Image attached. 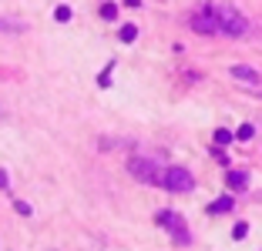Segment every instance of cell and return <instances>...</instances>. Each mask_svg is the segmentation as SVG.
<instances>
[{
	"label": "cell",
	"instance_id": "obj_1",
	"mask_svg": "<svg viewBox=\"0 0 262 251\" xmlns=\"http://www.w3.org/2000/svg\"><path fill=\"white\" fill-rule=\"evenodd\" d=\"M215 17H219V31H222L225 37H246L249 34V20H246L242 10L222 4V7H215Z\"/></svg>",
	"mask_w": 262,
	"mask_h": 251
},
{
	"label": "cell",
	"instance_id": "obj_2",
	"mask_svg": "<svg viewBox=\"0 0 262 251\" xmlns=\"http://www.w3.org/2000/svg\"><path fill=\"white\" fill-rule=\"evenodd\" d=\"M128 171H131V178L141 181V184H162L165 181V167L158 164V161H151V158H131Z\"/></svg>",
	"mask_w": 262,
	"mask_h": 251
},
{
	"label": "cell",
	"instance_id": "obj_3",
	"mask_svg": "<svg viewBox=\"0 0 262 251\" xmlns=\"http://www.w3.org/2000/svg\"><path fill=\"white\" fill-rule=\"evenodd\" d=\"M165 191H171V194H185V191L195 188V178L188 167H165V181H162Z\"/></svg>",
	"mask_w": 262,
	"mask_h": 251
},
{
	"label": "cell",
	"instance_id": "obj_4",
	"mask_svg": "<svg viewBox=\"0 0 262 251\" xmlns=\"http://www.w3.org/2000/svg\"><path fill=\"white\" fill-rule=\"evenodd\" d=\"M158 224H162V228H168L171 231V238H175L178 244H188L192 241V238H188V228H185V218H182V214L178 211H158Z\"/></svg>",
	"mask_w": 262,
	"mask_h": 251
},
{
	"label": "cell",
	"instance_id": "obj_5",
	"mask_svg": "<svg viewBox=\"0 0 262 251\" xmlns=\"http://www.w3.org/2000/svg\"><path fill=\"white\" fill-rule=\"evenodd\" d=\"M192 31L195 34H205V37L222 34V31H219V17H215V7H212V4H208V7H202L199 14L192 17Z\"/></svg>",
	"mask_w": 262,
	"mask_h": 251
},
{
	"label": "cell",
	"instance_id": "obj_6",
	"mask_svg": "<svg viewBox=\"0 0 262 251\" xmlns=\"http://www.w3.org/2000/svg\"><path fill=\"white\" fill-rule=\"evenodd\" d=\"M229 74L235 77V81H242V84H262V74L255 67H249V64H235Z\"/></svg>",
	"mask_w": 262,
	"mask_h": 251
},
{
	"label": "cell",
	"instance_id": "obj_7",
	"mask_svg": "<svg viewBox=\"0 0 262 251\" xmlns=\"http://www.w3.org/2000/svg\"><path fill=\"white\" fill-rule=\"evenodd\" d=\"M225 184H229L232 191H246L249 188V174L246 171H229V174H225Z\"/></svg>",
	"mask_w": 262,
	"mask_h": 251
},
{
	"label": "cell",
	"instance_id": "obj_8",
	"mask_svg": "<svg viewBox=\"0 0 262 251\" xmlns=\"http://www.w3.org/2000/svg\"><path fill=\"white\" fill-rule=\"evenodd\" d=\"M232 205H235V201L225 194V198H219V201H212V205H208V214H225V211H232Z\"/></svg>",
	"mask_w": 262,
	"mask_h": 251
},
{
	"label": "cell",
	"instance_id": "obj_9",
	"mask_svg": "<svg viewBox=\"0 0 262 251\" xmlns=\"http://www.w3.org/2000/svg\"><path fill=\"white\" fill-rule=\"evenodd\" d=\"M118 37H121V44H131V40L138 37V27H135V23H124L121 31H118Z\"/></svg>",
	"mask_w": 262,
	"mask_h": 251
},
{
	"label": "cell",
	"instance_id": "obj_10",
	"mask_svg": "<svg viewBox=\"0 0 262 251\" xmlns=\"http://www.w3.org/2000/svg\"><path fill=\"white\" fill-rule=\"evenodd\" d=\"M232 141H235V134H232V131H225V128H219V131H215V144H219V147L232 144Z\"/></svg>",
	"mask_w": 262,
	"mask_h": 251
},
{
	"label": "cell",
	"instance_id": "obj_11",
	"mask_svg": "<svg viewBox=\"0 0 262 251\" xmlns=\"http://www.w3.org/2000/svg\"><path fill=\"white\" fill-rule=\"evenodd\" d=\"M54 20H57V23H68V20H71V7H68V4H61V7L54 10Z\"/></svg>",
	"mask_w": 262,
	"mask_h": 251
},
{
	"label": "cell",
	"instance_id": "obj_12",
	"mask_svg": "<svg viewBox=\"0 0 262 251\" xmlns=\"http://www.w3.org/2000/svg\"><path fill=\"white\" fill-rule=\"evenodd\" d=\"M252 134H255V128H252V124H242V128L235 131V137H239V141H252Z\"/></svg>",
	"mask_w": 262,
	"mask_h": 251
},
{
	"label": "cell",
	"instance_id": "obj_13",
	"mask_svg": "<svg viewBox=\"0 0 262 251\" xmlns=\"http://www.w3.org/2000/svg\"><path fill=\"white\" fill-rule=\"evenodd\" d=\"M246 235H249V224H246V221H239V224L232 228V238H235V241H242Z\"/></svg>",
	"mask_w": 262,
	"mask_h": 251
},
{
	"label": "cell",
	"instance_id": "obj_14",
	"mask_svg": "<svg viewBox=\"0 0 262 251\" xmlns=\"http://www.w3.org/2000/svg\"><path fill=\"white\" fill-rule=\"evenodd\" d=\"M101 17H104V20H115V17H118V7H115V4H104V7H101Z\"/></svg>",
	"mask_w": 262,
	"mask_h": 251
},
{
	"label": "cell",
	"instance_id": "obj_15",
	"mask_svg": "<svg viewBox=\"0 0 262 251\" xmlns=\"http://www.w3.org/2000/svg\"><path fill=\"white\" fill-rule=\"evenodd\" d=\"M111 70H115V64H108V67L101 70V77H98V84H101V87H108V84H111Z\"/></svg>",
	"mask_w": 262,
	"mask_h": 251
},
{
	"label": "cell",
	"instance_id": "obj_16",
	"mask_svg": "<svg viewBox=\"0 0 262 251\" xmlns=\"http://www.w3.org/2000/svg\"><path fill=\"white\" fill-rule=\"evenodd\" d=\"M14 211L27 218V214H31V205H27V201H14Z\"/></svg>",
	"mask_w": 262,
	"mask_h": 251
},
{
	"label": "cell",
	"instance_id": "obj_17",
	"mask_svg": "<svg viewBox=\"0 0 262 251\" xmlns=\"http://www.w3.org/2000/svg\"><path fill=\"white\" fill-rule=\"evenodd\" d=\"M7 184H10V178H7V171L0 167V188H7Z\"/></svg>",
	"mask_w": 262,
	"mask_h": 251
},
{
	"label": "cell",
	"instance_id": "obj_18",
	"mask_svg": "<svg viewBox=\"0 0 262 251\" xmlns=\"http://www.w3.org/2000/svg\"><path fill=\"white\" fill-rule=\"evenodd\" d=\"M124 4H128V7H141V0H124Z\"/></svg>",
	"mask_w": 262,
	"mask_h": 251
}]
</instances>
